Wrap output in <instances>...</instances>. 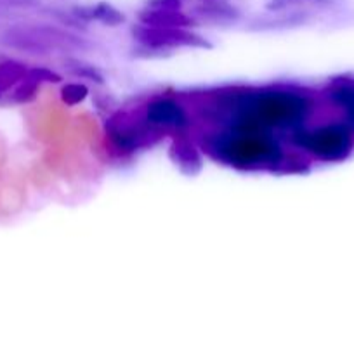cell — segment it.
Returning a JSON list of instances; mask_svg holds the SVG:
<instances>
[{
  "label": "cell",
  "mask_w": 354,
  "mask_h": 355,
  "mask_svg": "<svg viewBox=\"0 0 354 355\" xmlns=\"http://www.w3.org/2000/svg\"><path fill=\"white\" fill-rule=\"evenodd\" d=\"M201 149L215 162L242 172H273L283 158L276 139L259 128H226L203 134Z\"/></svg>",
  "instance_id": "obj_1"
},
{
  "label": "cell",
  "mask_w": 354,
  "mask_h": 355,
  "mask_svg": "<svg viewBox=\"0 0 354 355\" xmlns=\"http://www.w3.org/2000/svg\"><path fill=\"white\" fill-rule=\"evenodd\" d=\"M0 44L10 51L30 55H51L52 52L83 51L85 40L71 30L56 24L19 23L0 33Z\"/></svg>",
  "instance_id": "obj_2"
},
{
  "label": "cell",
  "mask_w": 354,
  "mask_h": 355,
  "mask_svg": "<svg viewBox=\"0 0 354 355\" xmlns=\"http://www.w3.org/2000/svg\"><path fill=\"white\" fill-rule=\"evenodd\" d=\"M104 134L111 148L120 155H134L137 149L151 148L165 137V130L149 123L144 110L113 111L104 123Z\"/></svg>",
  "instance_id": "obj_3"
},
{
  "label": "cell",
  "mask_w": 354,
  "mask_h": 355,
  "mask_svg": "<svg viewBox=\"0 0 354 355\" xmlns=\"http://www.w3.org/2000/svg\"><path fill=\"white\" fill-rule=\"evenodd\" d=\"M132 38L137 44L151 45V47L160 49H212L214 45L203 37L196 33L191 28H156L148 26V24H134L130 28Z\"/></svg>",
  "instance_id": "obj_4"
},
{
  "label": "cell",
  "mask_w": 354,
  "mask_h": 355,
  "mask_svg": "<svg viewBox=\"0 0 354 355\" xmlns=\"http://www.w3.org/2000/svg\"><path fill=\"white\" fill-rule=\"evenodd\" d=\"M292 142L323 162L340 159L346 156L347 148H349L346 132L337 127H323L312 132L297 130L292 135Z\"/></svg>",
  "instance_id": "obj_5"
},
{
  "label": "cell",
  "mask_w": 354,
  "mask_h": 355,
  "mask_svg": "<svg viewBox=\"0 0 354 355\" xmlns=\"http://www.w3.org/2000/svg\"><path fill=\"white\" fill-rule=\"evenodd\" d=\"M144 114L148 121L162 130L176 134L184 132L189 125V116L183 104H179L174 99H155L144 107Z\"/></svg>",
  "instance_id": "obj_6"
},
{
  "label": "cell",
  "mask_w": 354,
  "mask_h": 355,
  "mask_svg": "<svg viewBox=\"0 0 354 355\" xmlns=\"http://www.w3.org/2000/svg\"><path fill=\"white\" fill-rule=\"evenodd\" d=\"M169 158L179 168V172L187 177L198 175L203 168V153L184 132L174 135L169 148Z\"/></svg>",
  "instance_id": "obj_7"
},
{
  "label": "cell",
  "mask_w": 354,
  "mask_h": 355,
  "mask_svg": "<svg viewBox=\"0 0 354 355\" xmlns=\"http://www.w3.org/2000/svg\"><path fill=\"white\" fill-rule=\"evenodd\" d=\"M307 12L304 10H280V12H269L267 16L253 17L248 23L250 31H273V30H290L297 28L307 21Z\"/></svg>",
  "instance_id": "obj_8"
},
{
  "label": "cell",
  "mask_w": 354,
  "mask_h": 355,
  "mask_svg": "<svg viewBox=\"0 0 354 355\" xmlns=\"http://www.w3.org/2000/svg\"><path fill=\"white\" fill-rule=\"evenodd\" d=\"M139 23L156 28H191L196 24V19L180 9H142L139 12Z\"/></svg>",
  "instance_id": "obj_9"
},
{
  "label": "cell",
  "mask_w": 354,
  "mask_h": 355,
  "mask_svg": "<svg viewBox=\"0 0 354 355\" xmlns=\"http://www.w3.org/2000/svg\"><path fill=\"white\" fill-rule=\"evenodd\" d=\"M194 16L215 24H229L236 23L242 12L228 0H200L194 6Z\"/></svg>",
  "instance_id": "obj_10"
},
{
  "label": "cell",
  "mask_w": 354,
  "mask_h": 355,
  "mask_svg": "<svg viewBox=\"0 0 354 355\" xmlns=\"http://www.w3.org/2000/svg\"><path fill=\"white\" fill-rule=\"evenodd\" d=\"M71 12L78 17L83 23H90V21H97L103 23L104 26H120L125 23V16L121 10L117 7L111 6L108 2H97L94 6H75Z\"/></svg>",
  "instance_id": "obj_11"
},
{
  "label": "cell",
  "mask_w": 354,
  "mask_h": 355,
  "mask_svg": "<svg viewBox=\"0 0 354 355\" xmlns=\"http://www.w3.org/2000/svg\"><path fill=\"white\" fill-rule=\"evenodd\" d=\"M62 64H65L66 71L71 76H75V78L87 80V82L96 83V85H104V82H106L103 71H101L96 64H92V62H87L85 59L68 55V58L62 61Z\"/></svg>",
  "instance_id": "obj_12"
},
{
  "label": "cell",
  "mask_w": 354,
  "mask_h": 355,
  "mask_svg": "<svg viewBox=\"0 0 354 355\" xmlns=\"http://www.w3.org/2000/svg\"><path fill=\"white\" fill-rule=\"evenodd\" d=\"M28 66L16 59H7L0 62V94L12 90L21 80L26 78Z\"/></svg>",
  "instance_id": "obj_13"
},
{
  "label": "cell",
  "mask_w": 354,
  "mask_h": 355,
  "mask_svg": "<svg viewBox=\"0 0 354 355\" xmlns=\"http://www.w3.org/2000/svg\"><path fill=\"white\" fill-rule=\"evenodd\" d=\"M38 89H40V83H37L35 80L26 76V78L21 80V82L12 89V92H10V101L16 104L33 103V101L37 99Z\"/></svg>",
  "instance_id": "obj_14"
},
{
  "label": "cell",
  "mask_w": 354,
  "mask_h": 355,
  "mask_svg": "<svg viewBox=\"0 0 354 355\" xmlns=\"http://www.w3.org/2000/svg\"><path fill=\"white\" fill-rule=\"evenodd\" d=\"M87 96H89V87L80 82L65 83L61 87V92H59V97L66 106H76V104L83 103Z\"/></svg>",
  "instance_id": "obj_15"
},
{
  "label": "cell",
  "mask_w": 354,
  "mask_h": 355,
  "mask_svg": "<svg viewBox=\"0 0 354 355\" xmlns=\"http://www.w3.org/2000/svg\"><path fill=\"white\" fill-rule=\"evenodd\" d=\"M309 170L307 159L304 156L297 155V153H290V155H283L280 165L274 170L278 175H287V173H305Z\"/></svg>",
  "instance_id": "obj_16"
},
{
  "label": "cell",
  "mask_w": 354,
  "mask_h": 355,
  "mask_svg": "<svg viewBox=\"0 0 354 355\" xmlns=\"http://www.w3.org/2000/svg\"><path fill=\"white\" fill-rule=\"evenodd\" d=\"M130 55L135 59H167L172 55V51L169 49L151 47V45L137 44L130 49Z\"/></svg>",
  "instance_id": "obj_17"
},
{
  "label": "cell",
  "mask_w": 354,
  "mask_h": 355,
  "mask_svg": "<svg viewBox=\"0 0 354 355\" xmlns=\"http://www.w3.org/2000/svg\"><path fill=\"white\" fill-rule=\"evenodd\" d=\"M28 78L35 80L37 83H61L62 76L59 73H56L54 69L45 68V66H33V68H28Z\"/></svg>",
  "instance_id": "obj_18"
},
{
  "label": "cell",
  "mask_w": 354,
  "mask_h": 355,
  "mask_svg": "<svg viewBox=\"0 0 354 355\" xmlns=\"http://www.w3.org/2000/svg\"><path fill=\"white\" fill-rule=\"evenodd\" d=\"M298 3H302L301 0H267L266 9L267 12H280V10L294 9Z\"/></svg>",
  "instance_id": "obj_19"
},
{
  "label": "cell",
  "mask_w": 354,
  "mask_h": 355,
  "mask_svg": "<svg viewBox=\"0 0 354 355\" xmlns=\"http://www.w3.org/2000/svg\"><path fill=\"white\" fill-rule=\"evenodd\" d=\"M146 7L149 9H180L183 0H148Z\"/></svg>",
  "instance_id": "obj_20"
},
{
  "label": "cell",
  "mask_w": 354,
  "mask_h": 355,
  "mask_svg": "<svg viewBox=\"0 0 354 355\" xmlns=\"http://www.w3.org/2000/svg\"><path fill=\"white\" fill-rule=\"evenodd\" d=\"M40 0H0V7H10V9H30L37 7Z\"/></svg>",
  "instance_id": "obj_21"
},
{
  "label": "cell",
  "mask_w": 354,
  "mask_h": 355,
  "mask_svg": "<svg viewBox=\"0 0 354 355\" xmlns=\"http://www.w3.org/2000/svg\"><path fill=\"white\" fill-rule=\"evenodd\" d=\"M302 3L304 2H311V3H318V6H328V3H332L333 0H301Z\"/></svg>",
  "instance_id": "obj_22"
},
{
  "label": "cell",
  "mask_w": 354,
  "mask_h": 355,
  "mask_svg": "<svg viewBox=\"0 0 354 355\" xmlns=\"http://www.w3.org/2000/svg\"><path fill=\"white\" fill-rule=\"evenodd\" d=\"M0 97H2V94H0Z\"/></svg>",
  "instance_id": "obj_23"
}]
</instances>
